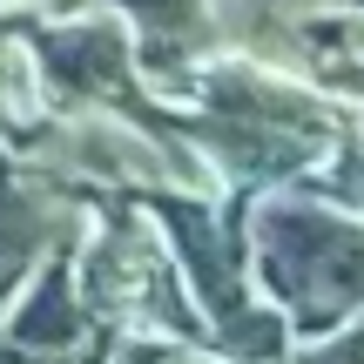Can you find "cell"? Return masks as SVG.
Masks as SVG:
<instances>
[{
  "mask_svg": "<svg viewBox=\"0 0 364 364\" xmlns=\"http://www.w3.org/2000/svg\"><path fill=\"white\" fill-rule=\"evenodd\" d=\"M48 61H54V75L68 88H108L122 75V41L108 27H81L68 41H48Z\"/></svg>",
  "mask_w": 364,
  "mask_h": 364,
  "instance_id": "obj_2",
  "label": "cell"
},
{
  "mask_svg": "<svg viewBox=\"0 0 364 364\" xmlns=\"http://www.w3.org/2000/svg\"><path fill=\"white\" fill-rule=\"evenodd\" d=\"M270 243H277V277L304 304L317 297V311H338V304L358 297V284H364L358 230H338L324 216H270Z\"/></svg>",
  "mask_w": 364,
  "mask_h": 364,
  "instance_id": "obj_1",
  "label": "cell"
}]
</instances>
